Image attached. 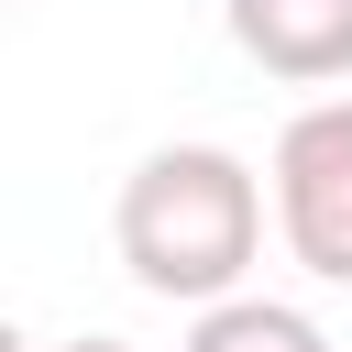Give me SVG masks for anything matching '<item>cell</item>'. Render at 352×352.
Returning <instances> with one entry per match:
<instances>
[{
	"instance_id": "7a4b0ae2",
	"label": "cell",
	"mask_w": 352,
	"mask_h": 352,
	"mask_svg": "<svg viewBox=\"0 0 352 352\" xmlns=\"http://www.w3.org/2000/svg\"><path fill=\"white\" fill-rule=\"evenodd\" d=\"M275 231L319 286H352V99H308L275 132Z\"/></svg>"
},
{
	"instance_id": "6da1fadb",
	"label": "cell",
	"mask_w": 352,
	"mask_h": 352,
	"mask_svg": "<svg viewBox=\"0 0 352 352\" xmlns=\"http://www.w3.org/2000/svg\"><path fill=\"white\" fill-rule=\"evenodd\" d=\"M110 242H121V275L165 308H220V297H253V253H264V176L231 154V143H154L132 176H121V209H110Z\"/></svg>"
},
{
	"instance_id": "3957f363",
	"label": "cell",
	"mask_w": 352,
	"mask_h": 352,
	"mask_svg": "<svg viewBox=\"0 0 352 352\" xmlns=\"http://www.w3.org/2000/svg\"><path fill=\"white\" fill-rule=\"evenodd\" d=\"M220 11L264 77H297V88L352 77V0H220Z\"/></svg>"
},
{
	"instance_id": "277c9868",
	"label": "cell",
	"mask_w": 352,
	"mask_h": 352,
	"mask_svg": "<svg viewBox=\"0 0 352 352\" xmlns=\"http://www.w3.org/2000/svg\"><path fill=\"white\" fill-rule=\"evenodd\" d=\"M187 352H330V330L286 297H220V308H198Z\"/></svg>"
},
{
	"instance_id": "5b68a950",
	"label": "cell",
	"mask_w": 352,
	"mask_h": 352,
	"mask_svg": "<svg viewBox=\"0 0 352 352\" xmlns=\"http://www.w3.org/2000/svg\"><path fill=\"white\" fill-rule=\"evenodd\" d=\"M55 352H132V341H110V330H88V341H55Z\"/></svg>"
}]
</instances>
